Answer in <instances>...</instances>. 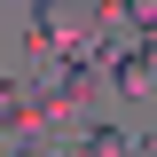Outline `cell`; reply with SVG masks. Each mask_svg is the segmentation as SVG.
<instances>
[{"mask_svg":"<svg viewBox=\"0 0 157 157\" xmlns=\"http://www.w3.org/2000/svg\"><path fill=\"white\" fill-rule=\"evenodd\" d=\"M32 32H47V39L78 32V0H32Z\"/></svg>","mask_w":157,"mask_h":157,"instance_id":"1","label":"cell"},{"mask_svg":"<svg viewBox=\"0 0 157 157\" xmlns=\"http://www.w3.org/2000/svg\"><path fill=\"white\" fill-rule=\"evenodd\" d=\"M149 149H157V134H149Z\"/></svg>","mask_w":157,"mask_h":157,"instance_id":"2","label":"cell"},{"mask_svg":"<svg viewBox=\"0 0 157 157\" xmlns=\"http://www.w3.org/2000/svg\"><path fill=\"white\" fill-rule=\"evenodd\" d=\"M0 141H8V134H0Z\"/></svg>","mask_w":157,"mask_h":157,"instance_id":"3","label":"cell"}]
</instances>
